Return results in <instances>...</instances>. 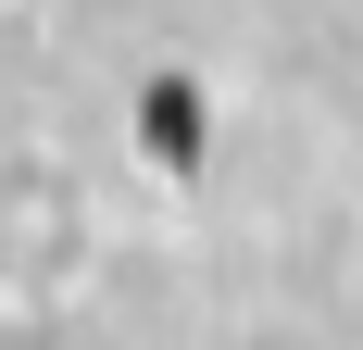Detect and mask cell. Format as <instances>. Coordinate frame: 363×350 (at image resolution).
Wrapping results in <instances>:
<instances>
[{"label": "cell", "mask_w": 363, "mask_h": 350, "mask_svg": "<svg viewBox=\"0 0 363 350\" xmlns=\"http://www.w3.org/2000/svg\"><path fill=\"white\" fill-rule=\"evenodd\" d=\"M113 250V213L88 188V163L50 138H0V313H63L88 300Z\"/></svg>", "instance_id": "cell-1"}]
</instances>
